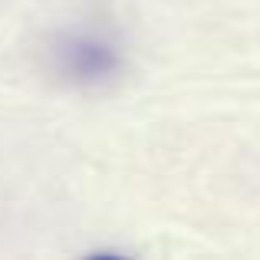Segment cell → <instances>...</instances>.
Wrapping results in <instances>:
<instances>
[{
  "instance_id": "obj_1",
  "label": "cell",
  "mask_w": 260,
  "mask_h": 260,
  "mask_svg": "<svg viewBox=\"0 0 260 260\" xmlns=\"http://www.w3.org/2000/svg\"><path fill=\"white\" fill-rule=\"evenodd\" d=\"M53 59H56L59 76L83 89L112 83L125 66L119 46L102 33H63L53 46Z\"/></svg>"
}]
</instances>
